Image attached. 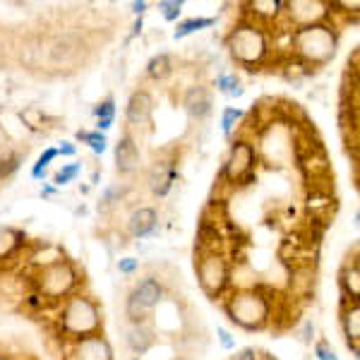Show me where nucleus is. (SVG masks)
Here are the masks:
<instances>
[{
	"label": "nucleus",
	"mask_w": 360,
	"mask_h": 360,
	"mask_svg": "<svg viewBox=\"0 0 360 360\" xmlns=\"http://www.w3.org/2000/svg\"><path fill=\"white\" fill-rule=\"evenodd\" d=\"M224 310L231 322L238 324L240 329H245V332H259V329L269 327V322L274 319L271 298L257 286L236 288L226 298Z\"/></svg>",
	"instance_id": "f257e3e1"
},
{
	"label": "nucleus",
	"mask_w": 360,
	"mask_h": 360,
	"mask_svg": "<svg viewBox=\"0 0 360 360\" xmlns=\"http://www.w3.org/2000/svg\"><path fill=\"white\" fill-rule=\"evenodd\" d=\"M336 46H339V34L329 22L300 27L291 32L293 58L305 68H324L336 56Z\"/></svg>",
	"instance_id": "f03ea898"
},
{
	"label": "nucleus",
	"mask_w": 360,
	"mask_h": 360,
	"mask_svg": "<svg viewBox=\"0 0 360 360\" xmlns=\"http://www.w3.org/2000/svg\"><path fill=\"white\" fill-rule=\"evenodd\" d=\"M58 329L68 341H79L86 336H96L103 329L101 307L91 295L75 293L60 303L58 312Z\"/></svg>",
	"instance_id": "7ed1b4c3"
},
{
	"label": "nucleus",
	"mask_w": 360,
	"mask_h": 360,
	"mask_svg": "<svg viewBox=\"0 0 360 360\" xmlns=\"http://www.w3.org/2000/svg\"><path fill=\"white\" fill-rule=\"evenodd\" d=\"M231 58L245 70H257L264 65L269 58V34L262 25L252 20H243L231 29L229 39H226Z\"/></svg>",
	"instance_id": "20e7f679"
},
{
	"label": "nucleus",
	"mask_w": 360,
	"mask_h": 360,
	"mask_svg": "<svg viewBox=\"0 0 360 360\" xmlns=\"http://www.w3.org/2000/svg\"><path fill=\"white\" fill-rule=\"evenodd\" d=\"M79 283L82 278H79L77 266L65 257L44 266V269H37L34 274V288L44 303H63L70 295L77 293Z\"/></svg>",
	"instance_id": "39448f33"
},
{
	"label": "nucleus",
	"mask_w": 360,
	"mask_h": 360,
	"mask_svg": "<svg viewBox=\"0 0 360 360\" xmlns=\"http://www.w3.org/2000/svg\"><path fill=\"white\" fill-rule=\"evenodd\" d=\"M195 271L207 298L219 300L231 286V262L224 250H197Z\"/></svg>",
	"instance_id": "423d86ee"
},
{
	"label": "nucleus",
	"mask_w": 360,
	"mask_h": 360,
	"mask_svg": "<svg viewBox=\"0 0 360 360\" xmlns=\"http://www.w3.org/2000/svg\"><path fill=\"white\" fill-rule=\"evenodd\" d=\"M259 164L257 144L250 139H236L229 149L224 164V178L233 185H245L248 180L255 178V168Z\"/></svg>",
	"instance_id": "0eeeda50"
},
{
	"label": "nucleus",
	"mask_w": 360,
	"mask_h": 360,
	"mask_svg": "<svg viewBox=\"0 0 360 360\" xmlns=\"http://www.w3.org/2000/svg\"><path fill=\"white\" fill-rule=\"evenodd\" d=\"M329 15H332L329 3H322V0H288V3H283V17H288L293 29L322 25Z\"/></svg>",
	"instance_id": "6e6552de"
},
{
	"label": "nucleus",
	"mask_w": 360,
	"mask_h": 360,
	"mask_svg": "<svg viewBox=\"0 0 360 360\" xmlns=\"http://www.w3.org/2000/svg\"><path fill=\"white\" fill-rule=\"evenodd\" d=\"M68 360H115V358H113V346L108 344L106 336L96 334L79 341H70Z\"/></svg>",
	"instance_id": "1a4fd4ad"
},
{
	"label": "nucleus",
	"mask_w": 360,
	"mask_h": 360,
	"mask_svg": "<svg viewBox=\"0 0 360 360\" xmlns=\"http://www.w3.org/2000/svg\"><path fill=\"white\" fill-rule=\"evenodd\" d=\"M154 115V98L147 89H137L135 94L127 98L125 106V120L130 127H144Z\"/></svg>",
	"instance_id": "9d476101"
},
{
	"label": "nucleus",
	"mask_w": 360,
	"mask_h": 360,
	"mask_svg": "<svg viewBox=\"0 0 360 360\" xmlns=\"http://www.w3.org/2000/svg\"><path fill=\"white\" fill-rule=\"evenodd\" d=\"M130 293H132V298H135L137 303L144 307V310L152 312L161 303H164L166 286H164V281H161L159 276H144L142 281H139Z\"/></svg>",
	"instance_id": "9b49d317"
},
{
	"label": "nucleus",
	"mask_w": 360,
	"mask_h": 360,
	"mask_svg": "<svg viewBox=\"0 0 360 360\" xmlns=\"http://www.w3.org/2000/svg\"><path fill=\"white\" fill-rule=\"evenodd\" d=\"M176 178H178L176 161H166V159L154 161L152 171H149V190H152L156 197H166L173 190Z\"/></svg>",
	"instance_id": "f8f14e48"
},
{
	"label": "nucleus",
	"mask_w": 360,
	"mask_h": 360,
	"mask_svg": "<svg viewBox=\"0 0 360 360\" xmlns=\"http://www.w3.org/2000/svg\"><path fill=\"white\" fill-rule=\"evenodd\" d=\"M115 168L120 176H132L139 171V149L130 132H125L115 144Z\"/></svg>",
	"instance_id": "ddd939ff"
},
{
	"label": "nucleus",
	"mask_w": 360,
	"mask_h": 360,
	"mask_svg": "<svg viewBox=\"0 0 360 360\" xmlns=\"http://www.w3.org/2000/svg\"><path fill=\"white\" fill-rule=\"evenodd\" d=\"M212 106H214V103H212V91H209L207 86L195 84V86H190V89L185 91L183 108H185V113H188L193 120L209 118V113H212Z\"/></svg>",
	"instance_id": "4468645a"
},
{
	"label": "nucleus",
	"mask_w": 360,
	"mask_h": 360,
	"mask_svg": "<svg viewBox=\"0 0 360 360\" xmlns=\"http://www.w3.org/2000/svg\"><path fill=\"white\" fill-rule=\"evenodd\" d=\"M341 332H344L346 346L353 356L360 353V307L358 303H346L341 307Z\"/></svg>",
	"instance_id": "2eb2a0df"
},
{
	"label": "nucleus",
	"mask_w": 360,
	"mask_h": 360,
	"mask_svg": "<svg viewBox=\"0 0 360 360\" xmlns=\"http://www.w3.org/2000/svg\"><path fill=\"white\" fill-rule=\"evenodd\" d=\"M159 229V212L154 207H139L130 214L127 219V231H130L132 238H149L156 233Z\"/></svg>",
	"instance_id": "dca6fc26"
},
{
	"label": "nucleus",
	"mask_w": 360,
	"mask_h": 360,
	"mask_svg": "<svg viewBox=\"0 0 360 360\" xmlns=\"http://www.w3.org/2000/svg\"><path fill=\"white\" fill-rule=\"evenodd\" d=\"M339 286H341V295H344L346 303H358V298H360V264H358L356 257L344 264L341 276H339Z\"/></svg>",
	"instance_id": "f3484780"
},
{
	"label": "nucleus",
	"mask_w": 360,
	"mask_h": 360,
	"mask_svg": "<svg viewBox=\"0 0 360 360\" xmlns=\"http://www.w3.org/2000/svg\"><path fill=\"white\" fill-rule=\"evenodd\" d=\"M125 344L135 356H144V353H149V348L156 344V334L149 324H132L125 334Z\"/></svg>",
	"instance_id": "a211bd4d"
},
{
	"label": "nucleus",
	"mask_w": 360,
	"mask_h": 360,
	"mask_svg": "<svg viewBox=\"0 0 360 360\" xmlns=\"http://www.w3.org/2000/svg\"><path fill=\"white\" fill-rule=\"evenodd\" d=\"M248 15L252 17V22L264 27L283 17V0H252L248 3Z\"/></svg>",
	"instance_id": "6ab92c4d"
},
{
	"label": "nucleus",
	"mask_w": 360,
	"mask_h": 360,
	"mask_svg": "<svg viewBox=\"0 0 360 360\" xmlns=\"http://www.w3.org/2000/svg\"><path fill=\"white\" fill-rule=\"evenodd\" d=\"M25 245V233L15 229H0V264L13 259Z\"/></svg>",
	"instance_id": "aec40b11"
},
{
	"label": "nucleus",
	"mask_w": 360,
	"mask_h": 360,
	"mask_svg": "<svg viewBox=\"0 0 360 360\" xmlns=\"http://www.w3.org/2000/svg\"><path fill=\"white\" fill-rule=\"evenodd\" d=\"M171 75H173V58L168 53L154 56L152 60L147 63V77L154 79V82H166Z\"/></svg>",
	"instance_id": "412c9836"
},
{
	"label": "nucleus",
	"mask_w": 360,
	"mask_h": 360,
	"mask_svg": "<svg viewBox=\"0 0 360 360\" xmlns=\"http://www.w3.org/2000/svg\"><path fill=\"white\" fill-rule=\"evenodd\" d=\"M214 25H217V20H214V17H190V20H180L176 25L173 37L185 39V37H190V34H197V32H202V29H209Z\"/></svg>",
	"instance_id": "4be33fe9"
},
{
	"label": "nucleus",
	"mask_w": 360,
	"mask_h": 360,
	"mask_svg": "<svg viewBox=\"0 0 360 360\" xmlns=\"http://www.w3.org/2000/svg\"><path fill=\"white\" fill-rule=\"evenodd\" d=\"M214 86H217L221 94L226 96H243L245 94V86L240 84V79H238V75L233 72H221V75H217V79H214Z\"/></svg>",
	"instance_id": "5701e85b"
},
{
	"label": "nucleus",
	"mask_w": 360,
	"mask_h": 360,
	"mask_svg": "<svg viewBox=\"0 0 360 360\" xmlns=\"http://www.w3.org/2000/svg\"><path fill=\"white\" fill-rule=\"evenodd\" d=\"M58 159V149L56 147H49L44 149V154L37 159V164L32 166V178L34 180H44L46 173H49V166L53 164V161Z\"/></svg>",
	"instance_id": "b1692460"
},
{
	"label": "nucleus",
	"mask_w": 360,
	"mask_h": 360,
	"mask_svg": "<svg viewBox=\"0 0 360 360\" xmlns=\"http://www.w3.org/2000/svg\"><path fill=\"white\" fill-rule=\"evenodd\" d=\"M125 317L130 319L132 324H147V319H149V312L132 298V293L125 298Z\"/></svg>",
	"instance_id": "393cba45"
},
{
	"label": "nucleus",
	"mask_w": 360,
	"mask_h": 360,
	"mask_svg": "<svg viewBox=\"0 0 360 360\" xmlns=\"http://www.w3.org/2000/svg\"><path fill=\"white\" fill-rule=\"evenodd\" d=\"M79 139H82L84 144H89V149L94 154H103L108 149V139L103 132H96V130H91V132H79L77 135Z\"/></svg>",
	"instance_id": "a878e982"
},
{
	"label": "nucleus",
	"mask_w": 360,
	"mask_h": 360,
	"mask_svg": "<svg viewBox=\"0 0 360 360\" xmlns=\"http://www.w3.org/2000/svg\"><path fill=\"white\" fill-rule=\"evenodd\" d=\"M243 120V111L240 108H236V106H229V108H224V113H221V130H224V135L226 137H231V132L236 130V125Z\"/></svg>",
	"instance_id": "bb28decb"
},
{
	"label": "nucleus",
	"mask_w": 360,
	"mask_h": 360,
	"mask_svg": "<svg viewBox=\"0 0 360 360\" xmlns=\"http://www.w3.org/2000/svg\"><path fill=\"white\" fill-rule=\"evenodd\" d=\"M159 13L166 22H178L183 13V0H159Z\"/></svg>",
	"instance_id": "cd10ccee"
},
{
	"label": "nucleus",
	"mask_w": 360,
	"mask_h": 360,
	"mask_svg": "<svg viewBox=\"0 0 360 360\" xmlns=\"http://www.w3.org/2000/svg\"><path fill=\"white\" fill-rule=\"evenodd\" d=\"M79 171H82V166L79 164H68V166H63L60 171L53 176V183L60 188V185H68V183H72L75 178L79 176Z\"/></svg>",
	"instance_id": "c85d7f7f"
},
{
	"label": "nucleus",
	"mask_w": 360,
	"mask_h": 360,
	"mask_svg": "<svg viewBox=\"0 0 360 360\" xmlns=\"http://www.w3.org/2000/svg\"><path fill=\"white\" fill-rule=\"evenodd\" d=\"M20 161H22V154H8L0 159V178H10L13 173L20 168Z\"/></svg>",
	"instance_id": "c756f323"
},
{
	"label": "nucleus",
	"mask_w": 360,
	"mask_h": 360,
	"mask_svg": "<svg viewBox=\"0 0 360 360\" xmlns=\"http://www.w3.org/2000/svg\"><path fill=\"white\" fill-rule=\"evenodd\" d=\"M94 115L96 120H115V101L111 96L106 98V101H101L98 106L94 108Z\"/></svg>",
	"instance_id": "7c9ffc66"
},
{
	"label": "nucleus",
	"mask_w": 360,
	"mask_h": 360,
	"mask_svg": "<svg viewBox=\"0 0 360 360\" xmlns=\"http://www.w3.org/2000/svg\"><path fill=\"white\" fill-rule=\"evenodd\" d=\"M137 269H139V259H137V257H120V259H118V271H120L123 276L137 274Z\"/></svg>",
	"instance_id": "2f4dec72"
},
{
	"label": "nucleus",
	"mask_w": 360,
	"mask_h": 360,
	"mask_svg": "<svg viewBox=\"0 0 360 360\" xmlns=\"http://www.w3.org/2000/svg\"><path fill=\"white\" fill-rule=\"evenodd\" d=\"M312 351H315V358L317 360H339V358H336V353L332 351V348H329L327 341H317Z\"/></svg>",
	"instance_id": "473e14b6"
},
{
	"label": "nucleus",
	"mask_w": 360,
	"mask_h": 360,
	"mask_svg": "<svg viewBox=\"0 0 360 360\" xmlns=\"http://www.w3.org/2000/svg\"><path fill=\"white\" fill-rule=\"evenodd\" d=\"M217 334H219V341H221V346L226 348V351H236V339H233V334L226 332L224 327H219V329H217Z\"/></svg>",
	"instance_id": "72a5a7b5"
},
{
	"label": "nucleus",
	"mask_w": 360,
	"mask_h": 360,
	"mask_svg": "<svg viewBox=\"0 0 360 360\" xmlns=\"http://www.w3.org/2000/svg\"><path fill=\"white\" fill-rule=\"evenodd\" d=\"M120 197H123V190H120V188H108L106 193H103L101 205H115V202H120Z\"/></svg>",
	"instance_id": "f704fd0d"
},
{
	"label": "nucleus",
	"mask_w": 360,
	"mask_h": 360,
	"mask_svg": "<svg viewBox=\"0 0 360 360\" xmlns=\"http://www.w3.org/2000/svg\"><path fill=\"white\" fill-rule=\"evenodd\" d=\"M231 360H259V353L255 348H243L236 356H231Z\"/></svg>",
	"instance_id": "c9c22d12"
},
{
	"label": "nucleus",
	"mask_w": 360,
	"mask_h": 360,
	"mask_svg": "<svg viewBox=\"0 0 360 360\" xmlns=\"http://www.w3.org/2000/svg\"><path fill=\"white\" fill-rule=\"evenodd\" d=\"M77 154V147H75L72 142H63L60 147H58V156H75Z\"/></svg>",
	"instance_id": "e433bc0d"
},
{
	"label": "nucleus",
	"mask_w": 360,
	"mask_h": 360,
	"mask_svg": "<svg viewBox=\"0 0 360 360\" xmlns=\"http://www.w3.org/2000/svg\"><path fill=\"white\" fill-rule=\"evenodd\" d=\"M147 8H149V3H144V0H139V3H132V13L139 15V17L147 13Z\"/></svg>",
	"instance_id": "4c0bfd02"
},
{
	"label": "nucleus",
	"mask_w": 360,
	"mask_h": 360,
	"mask_svg": "<svg viewBox=\"0 0 360 360\" xmlns=\"http://www.w3.org/2000/svg\"><path fill=\"white\" fill-rule=\"evenodd\" d=\"M142 32V17H139V20L135 22V34H139Z\"/></svg>",
	"instance_id": "58836bf2"
}]
</instances>
